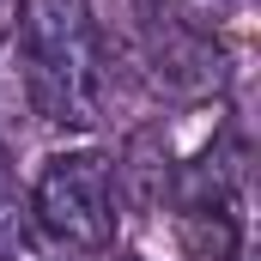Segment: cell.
<instances>
[{
    "label": "cell",
    "instance_id": "6da1fadb",
    "mask_svg": "<svg viewBox=\"0 0 261 261\" xmlns=\"http://www.w3.org/2000/svg\"><path fill=\"white\" fill-rule=\"evenodd\" d=\"M18 85L37 122L49 128H97L103 110V55L91 0H24L18 24Z\"/></svg>",
    "mask_w": 261,
    "mask_h": 261
},
{
    "label": "cell",
    "instance_id": "7a4b0ae2",
    "mask_svg": "<svg viewBox=\"0 0 261 261\" xmlns=\"http://www.w3.org/2000/svg\"><path fill=\"white\" fill-rule=\"evenodd\" d=\"M31 219L73 255H103L122 225V176L97 146L55 152L31 182Z\"/></svg>",
    "mask_w": 261,
    "mask_h": 261
},
{
    "label": "cell",
    "instance_id": "3957f363",
    "mask_svg": "<svg viewBox=\"0 0 261 261\" xmlns=\"http://www.w3.org/2000/svg\"><path fill=\"white\" fill-rule=\"evenodd\" d=\"M152 61H158V85H170V91H182V97H200V91H213V85L225 79L219 43H206L200 31H182L176 18H164V37H158Z\"/></svg>",
    "mask_w": 261,
    "mask_h": 261
},
{
    "label": "cell",
    "instance_id": "277c9868",
    "mask_svg": "<svg viewBox=\"0 0 261 261\" xmlns=\"http://www.w3.org/2000/svg\"><path fill=\"white\" fill-rule=\"evenodd\" d=\"M0 261H73V249H61V243L31 219L24 200H12L0 189Z\"/></svg>",
    "mask_w": 261,
    "mask_h": 261
},
{
    "label": "cell",
    "instance_id": "5b68a950",
    "mask_svg": "<svg viewBox=\"0 0 261 261\" xmlns=\"http://www.w3.org/2000/svg\"><path fill=\"white\" fill-rule=\"evenodd\" d=\"M182 249L189 261H237L243 255V231L231 206H195L182 213Z\"/></svg>",
    "mask_w": 261,
    "mask_h": 261
},
{
    "label": "cell",
    "instance_id": "8992f818",
    "mask_svg": "<svg viewBox=\"0 0 261 261\" xmlns=\"http://www.w3.org/2000/svg\"><path fill=\"white\" fill-rule=\"evenodd\" d=\"M18 6H24V0H0V43L12 37V24H18Z\"/></svg>",
    "mask_w": 261,
    "mask_h": 261
},
{
    "label": "cell",
    "instance_id": "52a82bcc",
    "mask_svg": "<svg viewBox=\"0 0 261 261\" xmlns=\"http://www.w3.org/2000/svg\"><path fill=\"white\" fill-rule=\"evenodd\" d=\"M140 6H146V12H152V18H170V12H176V6H182V0H140Z\"/></svg>",
    "mask_w": 261,
    "mask_h": 261
},
{
    "label": "cell",
    "instance_id": "ba28073f",
    "mask_svg": "<svg viewBox=\"0 0 261 261\" xmlns=\"http://www.w3.org/2000/svg\"><path fill=\"white\" fill-rule=\"evenodd\" d=\"M122 261H134V255H122Z\"/></svg>",
    "mask_w": 261,
    "mask_h": 261
}]
</instances>
